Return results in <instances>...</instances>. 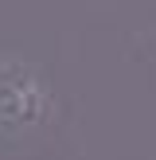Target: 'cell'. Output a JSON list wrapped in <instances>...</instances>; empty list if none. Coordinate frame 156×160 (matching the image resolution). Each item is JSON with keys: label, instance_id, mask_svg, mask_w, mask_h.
<instances>
[{"label": "cell", "instance_id": "cell-1", "mask_svg": "<svg viewBox=\"0 0 156 160\" xmlns=\"http://www.w3.org/2000/svg\"><path fill=\"white\" fill-rule=\"evenodd\" d=\"M55 113L59 102L43 67L20 55H0V148H16L31 137H43Z\"/></svg>", "mask_w": 156, "mask_h": 160}]
</instances>
